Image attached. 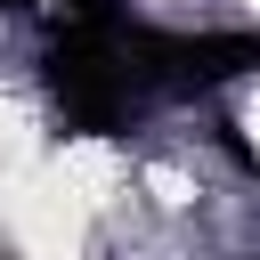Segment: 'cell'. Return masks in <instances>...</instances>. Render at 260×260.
Wrapping results in <instances>:
<instances>
[{"label": "cell", "mask_w": 260, "mask_h": 260, "mask_svg": "<svg viewBox=\"0 0 260 260\" xmlns=\"http://www.w3.org/2000/svg\"><path fill=\"white\" fill-rule=\"evenodd\" d=\"M236 122H244V146L260 154V81H244V98H236Z\"/></svg>", "instance_id": "7a4b0ae2"}, {"label": "cell", "mask_w": 260, "mask_h": 260, "mask_svg": "<svg viewBox=\"0 0 260 260\" xmlns=\"http://www.w3.org/2000/svg\"><path fill=\"white\" fill-rule=\"evenodd\" d=\"M16 154H41V138H32V114L16 98H0V162H16Z\"/></svg>", "instance_id": "6da1fadb"}, {"label": "cell", "mask_w": 260, "mask_h": 260, "mask_svg": "<svg viewBox=\"0 0 260 260\" xmlns=\"http://www.w3.org/2000/svg\"><path fill=\"white\" fill-rule=\"evenodd\" d=\"M236 8H244V16H260V0H236Z\"/></svg>", "instance_id": "3957f363"}]
</instances>
